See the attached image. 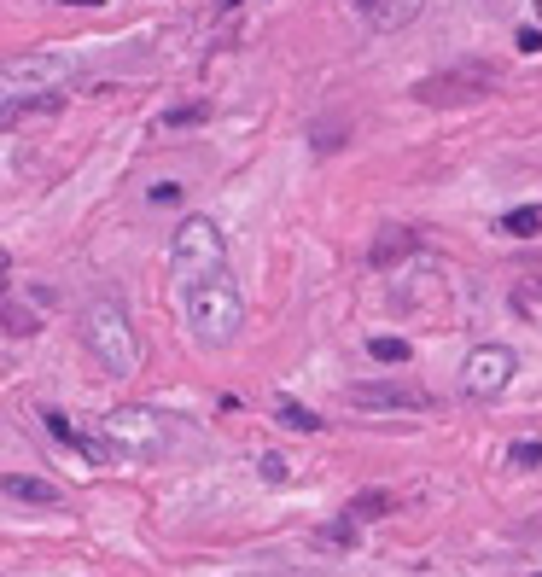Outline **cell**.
<instances>
[{
  "mask_svg": "<svg viewBox=\"0 0 542 577\" xmlns=\"http://www.w3.org/2000/svg\"><path fill=\"white\" fill-rule=\"evenodd\" d=\"M222 6H239V0H222Z\"/></svg>",
  "mask_w": 542,
  "mask_h": 577,
  "instance_id": "cell-26",
  "label": "cell"
},
{
  "mask_svg": "<svg viewBox=\"0 0 542 577\" xmlns=\"http://www.w3.org/2000/svg\"><path fill=\"white\" fill-rule=\"evenodd\" d=\"M414 245H420L414 228H379V239L368 245V263H373V269H391V263H403Z\"/></svg>",
  "mask_w": 542,
  "mask_h": 577,
  "instance_id": "cell-12",
  "label": "cell"
},
{
  "mask_svg": "<svg viewBox=\"0 0 542 577\" xmlns=\"http://www.w3.org/2000/svg\"><path fill=\"white\" fill-rule=\"evenodd\" d=\"M199 123H210V105H175V111L158 117V135H170V129H199Z\"/></svg>",
  "mask_w": 542,
  "mask_h": 577,
  "instance_id": "cell-18",
  "label": "cell"
},
{
  "mask_svg": "<svg viewBox=\"0 0 542 577\" xmlns=\"http://www.w3.org/2000/svg\"><path fill=\"white\" fill-rule=\"evenodd\" d=\"M35 327H41V321H35L30 309L12 298V257L0 251V333H12V339H30Z\"/></svg>",
  "mask_w": 542,
  "mask_h": 577,
  "instance_id": "cell-11",
  "label": "cell"
},
{
  "mask_svg": "<svg viewBox=\"0 0 542 577\" xmlns=\"http://www.w3.org/2000/svg\"><path fill=\"white\" fill-rule=\"evenodd\" d=\"M513 368H519V356H513L508 344H478L473 356H467V368H461V385H467V397L490 403V397H502L513 385Z\"/></svg>",
  "mask_w": 542,
  "mask_h": 577,
  "instance_id": "cell-7",
  "label": "cell"
},
{
  "mask_svg": "<svg viewBox=\"0 0 542 577\" xmlns=\"http://www.w3.org/2000/svg\"><path fill=\"white\" fill-rule=\"evenodd\" d=\"M350 403L385 408V414H420V408H432V397L420 385H403V379H362V385H350Z\"/></svg>",
  "mask_w": 542,
  "mask_h": 577,
  "instance_id": "cell-8",
  "label": "cell"
},
{
  "mask_svg": "<svg viewBox=\"0 0 542 577\" xmlns=\"http://www.w3.org/2000/svg\"><path fill=\"white\" fill-rule=\"evenodd\" d=\"M257 467H263V478H274V484H286V478H292L286 455H257Z\"/></svg>",
  "mask_w": 542,
  "mask_h": 577,
  "instance_id": "cell-21",
  "label": "cell"
},
{
  "mask_svg": "<svg viewBox=\"0 0 542 577\" xmlns=\"http://www.w3.org/2000/svg\"><path fill=\"white\" fill-rule=\"evenodd\" d=\"M368 6H373V0H362V12H368Z\"/></svg>",
  "mask_w": 542,
  "mask_h": 577,
  "instance_id": "cell-27",
  "label": "cell"
},
{
  "mask_svg": "<svg viewBox=\"0 0 542 577\" xmlns=\"http://www.w3.org/2000/svg\"><path fill=\"white\" fill-rule=\"evenodd\" d=\"M0 496L30 502V508H59V490H53L47 478H30V473H6L0 478Z\"/></svg>",
  "mask_w": 542,
  "mask_h": 577,
  "instance_id": "cell-13",
  "label": "cell"
},
{
  "mask_svg": "<svg viewBox=\"0 0 542 577\" xmlns=\"http://www.w3.org/2000/svg\"><path fill=\"white\" fill-rule=\"evenodd\" d=\"M490 88H496V70L490 65H455V70L426 76V82L414 88V100L420 105H473V100H484Z\"/></svg>",
  "mask_w": 542,
  "mask_h": 577,
  "instance_id": "cell-6",
  "label": "cell"
},
{
  "mask_svg": "<svg viewBox=\"0 0 542 577\" xmlns=\"http://www.w3.org/2000/svg\"><path fill=\"white\" fill-rule=\"evenodd\" d=\"M274 420H280V426H292V432H321V414L304 408V403H292V397H280V403H274Z\"/></svg>",
  "mask_w": 542,
  "mask_h": 577,
  "instance_id": "cell-17",
  "label": "cell"
},
{
  "mask_svg": "<svg viewBox=\"0 0 542 577\" xmlns=\"http://www.w3.org/2000/svg\"><path fill=\"white\" fill-rule=\"evenodd\" d=\"M327 543H356V525L339 519V525H327Z\"/></svg>",
  "mask_w": 542,
  "mask_h": 577,
  "instance_id": "cell-23",
  "label": "cell"
},
{
  "mask_svg": "<svg viewBox=\"0 0 542 577\" xmlns=\"http://www.w3.org/2000/svg\"><path fill=\"white\" fill-rule=\"evenodd\" d=\"M65 6H105V0H65Z\"/></svg>",
  "mask_w": 542,
  "mask_h": 577,
  "instance_id": "cell-25",
  "label": "cell"
},
{
  "mask_svg": "<svg viewBox=\"0 0 542 577\" xmlns=\"http://www.w3.org/2000/svg\"><path fill=\"white\" fill-rule=\"evenodd\" d=\"M41 420H47V432H53L59 443H70L82 461H94V467H111V461H117V449H111V443L94 438V432H82V426H76V420H65L59 408H41Z\"/></svg>",
  "mask_w": 542,
  "mask_h": 577,
  "instance_id": "cell-9",
  "label": "cell"
},
{
  "mask_svg": "<svg viewBox=\"0 0 542 577\" xmlns=\"http://www.w3.org/2000/svg\"><path fill=\"white\" fill-rule=\"evenodd\" d=\"M502 234L542 239V204H519V210H508V216H502Z\"/></svg>",
  "mask_w": 542,
  "mask_h": 577,
  "instance_id": "cell-16",
  "label": "cell"
},
{
  "mask_svg": "<svg viewBox=\"0 0 542 577\" xmlns=\"http://www.w3.org/2000/svg\"><path fill=\"white\" fill-rule=\"evenodd\" d=\"M187 321H193V339L210 344V350L234 344V339H239V327H245L239 286L228 280V274H216V280H199V286L187 292Z\"/></svg>",
  "mask_w": 542,
  "mask_h": 577,
  "instance_id": "cell-2",
  "label": "cell"
},
{
  "mask_svg": "<svg viewBox=\"0 0 542 577\" xmlns=\"http://www.w3.org/2000/svg\"><path fill=\"white\" fill-rule=\"evenodd\" d=\"M105 443H111L117 455H158V449L170 443V426H164L158 408L123 403V408L105 414Z\"/></svg>",
  "mask_w": 542,
  "mask_h": 577,
  "instance_id": "cell-5",
  "label": "cell"
},
{
  "mask_svg": "<svg viewBox=\"0 0 542 577\" xmlns=\"http://www.w3.org/2000/svg\"><path fill=\"white\" fill-rule=\"evenodd\" d=\"M513 304L525 309V315H542V286H519V292H513Z\"/></svg>",
  "mask_w": 542,
  "mask_h": 577,
  "instance_id": "cell-22",
  "label": "cell"
},
{
  "mask_svg": "<svg viewBox=\"0 0 542 577\" xmlns=\"http://www.w3.org/2000/svg\"><path fill=\"white\" fill-rule=\"evenodd\" d=\"M228 263V239L210 216H187L170 239V274L181 286H199V280H216Z\"/></svg>",
  "mask_w": 542,
  "mask_h": 577,
  "instance_id": "cell-4",
  "label": "cell"
},
{
  "mask_svg": "<svg viewBox=\"0 0 542 577\" xmlns=\"http://www.w3.org/2000/svg\"><path fill=\"white\" fill-rule=\"evenodd\" d=\"M59 111H65V94H12V100H0V129H24Z\"/></svg>",
  "mask_w": 542,
  "mask_h": 577,
  "instance_id": "cell-10",
  "label": "cell"
},
{
  "mask_svg": "<svg viewBox=\"0 0 542 577\" xmlns=\"http://www.w3.org/2000/svg\"><path fill=\"white\" fill-rule=\"evenodd\" d=\"M391 508H397V496H391V490H356V496H350V508H344V519H350V525H362V519H385Z\"/></svg>",
  "mask_w": 542,
  "mask_h": 577,
  "instance_id": "cell-14",
  "label": "cell"
},
{
  "mask_svg": "<svg viewBox=\"0 0 542 577\" xmlns=\"http://www.w3.org/2000/svg\"><path fill=\"white\" fill-rule=\"evenodd\" d=\"M508 461L519 467V473H531V467H542V443H513Z\"/></svg>",
  "mask_w": 542,
  "mask_h": 577,
  "instance_id": "cell-20",
  "label": "cell"
},
{
  "mask_svg": "<svg viewBox=\"0 0 542 577\" xmlns=\"http://www.w3.org/2000/svg\"><path fill=\"white\" fill-rule=\"evenodd\" d=\"M82 344L94 350L105 374H135L140 368V339H135V321L123 315V304L111 298H94L82 309Z\"/></svg>",
  "mask_w": 542,
  "mask_h": 577,
  "instance_id": "cell-1",
  "label": "cell"
},
{
  "mask_svg": "<svg viewBox=\"0 0 542 577\" xmlns=\"http://www.w3.org/2000/svg\"><path fill=\"white\" fill-rule=\"evenodd\" d=\"M519 47H525V53H542V30H537V24H525V30H519Z\"/></svg>",
  "mask_w": 542,
  "mask_h": 577,
  "instance_id": "cell-24",
  "label": "cell"
},
{
  "mask_svg": "<svg viewBox=\"0 0 542 577\" xmlns=\"http://www.w3.org/2000/svg\"><path fill=\"white\" fill-rule=\"evenodd\" d=\"M368 356H373V362H408V344L403 339H373Z\"/></svg>",
  "mask_w": 542,
  "mask_h": 577,
  "instance_id": "cell-19",
  "label": "cell"
},
{
  "mask_svg": "<svg viewBox=\"0 0 542 577\" xmlns=\"http://www.w3.org/2000/svg\"><path fill=\"white\" fill-rule=\"evenodd\" d=\"M82 76L76 53H53V47H35V53H12L0 59V94H65L70 82Z\"/></svg>",
  "mask_w": 542,
  "mask_h": 577,
  "instance_id": "cell-3",
  "label": "cell"
},
{
  "mask_svg": "<svg viewBox=\"0 0 542 577\" xmlns=\"http://www.w3.org/2000/svg\"><path fill=\"white\" fill-rule=\"evenodd\" d=\"M420 6H426V0H373L368 18L379 24V30H403V24L414 18V12H420Z\"/></svg>",
  "mask_w": 542,
  "mask_h": 577,
  "instance_id": "cell-15",
  "label": "cell"
}]
</instances>
